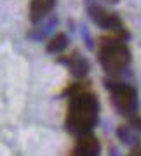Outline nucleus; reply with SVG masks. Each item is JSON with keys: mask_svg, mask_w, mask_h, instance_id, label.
<instances>
[{"mask_svg": "<svg viewBox=\"0 0 141 156\" xmlns=\"http://www.w3.org/2000/svg\"><path fill=\"white\" fill-rule=\"evenodd\" d=\"M82 85H73L70 90L72 101H70V109H68L66 127L75 134H89V130L98 123V113L99 104L94 94L85 92L80 89Z\"/></svg>", "mask_w": 141, "mask_h": 156, "instance_id": "obj_1", "label": "nucleus"}, {"mask_svg": "<svg viewBox=\"0 0 141 156\" xmlns=\"http://www.w3.org/2000/svg\"><path fill=\"white\" fill-rule=\"evenodd\" d=\"M99 62L106 73L117 75L129 66L131 52L122 40H103V47L99 50Z\"/></svg>", "mask_w": 141, "mask_h": 156, "instance_id": "obj_2", "label": "nucleus"}, {"mask_svg": "<svg viewBox=\"0 0 141 156\" xmlns=\"http://www.w3.org/2000/svg\"><path fill=\"white\" fill-rule=\"evenodd\" d=\"M106 87L112 94L113 106L117 108L120 113H124L125 116H129L136 111L138 108V95L136 90L127 83L122 82H106Z\"/></svg>", "mask_w": 141, "mask_h": 156, "instance_id": "obj_3", "label": "nucleus"}, {"mask_svg": "<svg viewBox=\"0 0 141 156\" xmlns=\"http://www.w3.org/2000/svg\"><path fill=\"white\" fill-rule=\"evenodd\" d=\"M89 14H91V17H92V21L96 23L98 26H101L103 30H110V31H117V33L124 31V30H122V21H120V17L115 16V14L106 12L105 9H101V7L91 5Z\"/></svg>", "mask_w": 141, "mask_h": 156, "instance_id": "obj_4", "label": "nucleus"}, {"mask_svg": "<svg viewBox=\"0 0 141 156\" xmlns=\"http://www.w3.org/2000/svg\"><path fill=\"white\" fill-rule=\"evenodd\" d=\"M99 151H101V146L96 137L91 134H84L77 140V149H75L73 156H98Z\"/></svg>", "mask_w": 141, "mask_h": 156, "instance_id": "obj_5", "label": "nucleus"}, {"mask_svg": "<svg viewBox=\"0 0 141 156\" xmlns=\"http://www.w3.org/2000/svg\"><path fill=\"white\" fill-rule=\"evenodd\" d=\"M56 0H32L30 2V17L32 21H40L52 11Z\"/></svg>", "mask_w": 141, "mask_h": 156, "instance_id": "obj_6", "label": "nucleus"}, {"mask_svg": "<svg viewBox=\"0 0 141 156\" xmlns=\"http://www.w3.org/2000/svg\"><path fill=\"white\" fill-rule=\"evenodd\" d=\"M117 137L127 146H138V142H139V137L134 134V130L131 127H125V125H120L117 128Z\"/></svg>", "mask_w": 141, "mask_h": 156, "instance_id": "obj_7", "label": "nucleus"}, {"mask_svg": "<svg viewBox=\"0 0 141 156\" xmlns=\"http://www.w3.org/2000/svg\"><path fill=\"white\" fill-rule=\"evenodd\" d=\"M70 71L73 73L75 76H85L87 75V71H89V64H87V61H85L82 56H75L72 57V61H70Z\"/></svg>", "mask_w": 141, "mask_h": 156, "instance_id": "obj_8", "label": "nucleus"}, {"mask_svg": "<svg viewBox=\"0 0 141 156\" xmlns=\"http://www.w3.org/2000/svg\"><path fill=\"white\" fill-rule=\"evenodd\" d=\"M68 44V38L65 33H58L54 38H51V42H49V45H47V50L49 52H61L65 47H66Z\"/></svg>", "mask_w": 141, "mask_h": 156, "instance_id": "obj_9", "label": "nucleus"}, {"mask_svg": "<svg viewBox=\"0 0 141 156\" xmlns=\"http://www.w3.org/2000/svg\"><path fill=\"white\" fill-rule=\"evenodd\" d=\"M131 127L134 130H139L141 132V116H132L131 118Z\"/></svg>", "mask_w": 141, "mask_h": 156, "instance_id": "obj_10", "label": "nucleus"}, {"mask_svg": "<svg viewBox=\"0 0 141 156\" xmlns=\"http://www.w3.org/2000/svg\"><path fill=\"white\" fill-rule=\"evenodd\" d=\"M129 156H141V147H138V149H134L132 153H131Z\"/></svg>", "mask_w": 141, "mask_h": 156, "instance_id": "obj_11", "label": "nucleus"}, {"mask_svg": "<svg viewBox=\"0 0 141 156\" xmlns=\"http://www.w3.org/2000/svg\"><path fill=\"white\" fill-rule=\"evenodd\" d=\"M110 2H117V0H110Z\"/></svg>", "mask_w": 141, "mask_h": 156, "instance_id": "obj_12", "label": "nucleus"}]
</instances>
